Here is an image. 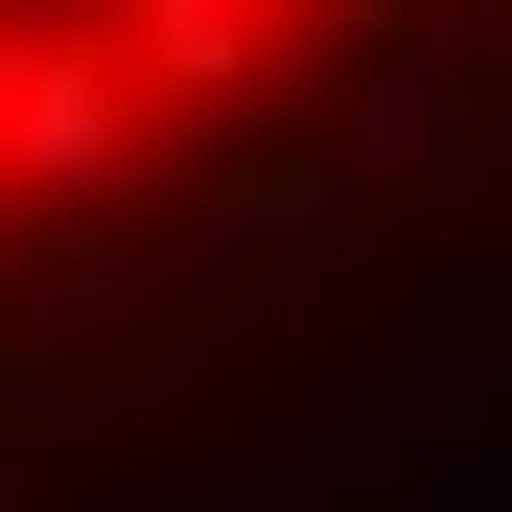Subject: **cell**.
<instances>
[{"label": "cell", "instance_id": "obj_1", "mask_svg": "<svg viewBox=\"0 0 512 512\" xmlns=\"http://www.w3.org/2000/svg\"><path fill=\"white\" fill-rule=\"evenodd\" d=\"M443 0H0V303L280 187Z\"/></svg>", "mask_w": 512, "mask_h": 512}]
</instances>
